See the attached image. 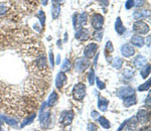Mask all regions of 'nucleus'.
Instances as JSON below:
<instances>
[{"mask_svg":"<svg viewBox=\"0 0 151 131\" xmlns=\"http://www.w3.org/2000/svg\"><path fill=\"white\" fill-rule=\"evenodd\" d=\"M88 21V14L86 12H83V13H75L74 18H73V24H74V28L76 30H79L80 27L86 25Z\"/></svg>","mask_w":151,"mask_h":131,"instance_id":"nucleus-1","label":"nucleus"},{"mask_svg":"<svg viewBox=\"0 0 151 131\" xmlns=\"http://www.w3.org/2000/svg\"><path fill=\"white\" fill-rule=\"evenodd\" d=\"M73 96L77 101H82L86 96V85L83 83L77 84L73 89Z\"/></svg>","mask_w":151,"mask_h":131,"instance_id":"nucleus-2","label":"nucleus"},{"mask_svg":"<svg viewBox=\"0 0 151 131\" xmlns=\"http://www.w3.org/2000/svg\"><path fill=\"white\" fill-rule=\"evenodd\" d=\"M149 25L147 23H145L144 21H135L133 24V30L135 33L139 35H147L149 32Z\"/></svg>","mask_w":151,"mask_h":131,"instance_id":"nucleus-3","label":"nucleus"},{"mask_svg":"<svg viewBox=\"0 0 151 131\" xmlns=\"http://www.w3.org/2000/svg\"><path fill=\"white\" fill-rule=\"evenodd\" d=\"M116 95L120 99H125L131 95H135V90L132 87H121V88L117 90Z\"/></svg>","mask_w":151,"mask_h":131,"instance_id":"nucleus-4","label":"nucleus"},{"mask_svg":"<svg viewBox=\"0 0 151 131\" xmlns=\"http://www.w3.org/2000/svg\"><path fill=\"white\" fill-rule=\"evenodd\" d=\"M90 66V60L86 59V58H80L76 60L75 63V69L77 72L81 73V72H84L85 70L87 69L88 67Z\"/></svg>","mask_w":151,"mask_h":131,"instance_id":"nucleus-5","label":"nucleus"},{"mask_svg":"<svg viewBox=\"0 0 151 131\" xmlns=\"http://www.w3.org/2000/svg\"><path fill=\"white\" fill-rule=\"evenodd\" d=\"M97 50H98V45L97 43H90L88 45L86 48H85V50H84V57L86 59L90 60L94 57L95 54H97Z\"/></svg>","mask_w":151,"mask_h":131,"instance_id":"nucleus-6","label":"nucleus"},{"mask_svg":"<svg viewBox=\"0 0 151 131\" xmlns=\"http://www.w3.org/2000/svg\"><path fill=\"white\" fill-rule=\"evenodd\" d=\"M104 24V17L99 13H96L92 17V26L95 30H100L103 27Z\"/></svg>","mask_w":151,"mask_h":131,"instance_id":"nucleus-7","label":"nucleus"},{"mask_svg":"<svg viewBox=\"0 0 151 131\" xmlns=\"http://www.w3.org/2000/svg\"><path fill=\"white\" fill-rule=\"evenodd\" d=\"M133 17L136 21H142L143 19L149 17V11L146 9H137L136 11H134Z\"/></svg>","mask_w":151,"mask_h":131,"instance_id":"nucleus-8","label":"nucleus"},{"mask_svg":"<svg viewBox=\"0 0 151 131\" xmlns=\"http://www.w3.org/2000/svg\"><path fill=\"white\" fill-rule=\"evenodd\" d=\"M73 119H74V112L73 111L64 112L62 114V116H60V122L65 126L70 125L73 122Z\"/></svg>","mask_w":151,"mask_h":131,"instance_id":"nucleus-9","label":"nucleus"},{"mask_svg":"<svg viewBox=\"0 0 151 131\" xmlns=\"http://www.w3.org/2000/svg\"><path fill=\"white\" fill-rule=\"evenodd\" d=\"M75 37L76 40H89L90 37V31L87 30V28H80V30H77V32H76L75 35Z\"/></svg>","mask_w":151,"mask_h":131,"instance_id":"nucleus-10","label":"nucleus"},{"mask_svg":"<svg viewBox=\"0 0 151 131\" xmlns=\"http://www.w3.org/2000/svg\"><path fill=\"white\" fill-rule=\"evenodd\" d=\"M121 54L125 58H130L135 55V50H134V48L131 45L126 43V45H124L123 47L121 48Z\"/></svg>","mask_w":151,"mask_h":131,"instance_id":"nucleus-11","label":"nucleus"},{"mask_svg":"<svg viewBox=\"0 0 151 131\" xmlns=\"http://www.w3.org/2000/svg\"><path fill=\"white\" fill-rule=\"evenodd\" d=\"M67 75L65 74V72H60L57 76V80H55V86L58 89H62L64 87V85L67 83Z\"/></svg>","mask_w":151,"mask_h":131,"instance_id":"nucleus-12","label":"nucleus"},{"mask_svg":"<svg viewBox=\"0 0 151 131\" xmlns=\"http://www.w3.org/2000/svg\"><path fill=\"white\" fill-rule=\"evenodd\" d=\"M136 119L139 123H146L149 119V113L147 112L146 110H139L137 113V115H136Z\"/></svg>","mask_w":151,"mask_h":131,"instance_id":"nucleus-13","label":"nucleus"},{"mask_svg":"<svg viewBox=\"0 0 151 131\" xmlns=\"http://www.w3.org/2000/svg\"><path fill=\"white\" fill-rule=\"evenodd\" d=\"M60 3H58L55 0H52V15L53 19H57L58 16H60Z\"/></svg>","mask_w":151,"mask_h":131,"instance_id":"nucleus-14","label":"nucleus"},{"mask_svg":"<svg viewBox=\"0 0 151 131\" xmlns=\"http://www.w3.org/2000/svg\"><path fill=\"white\" fill-rule=\"evenodd\" d=\"M131 43H132L133 45H135V47H138V48H141L144 45V38L142 37V36L138 35H133L132 37H131Z\"/></svg>","mask_w":151,"mask_h":131,"instance_id":"nucleus-15","label":"nucleus"},{"mask_svg":"<svg viewBox=\"0 0 151 131\" xmlns=\"http://www.w3.org/2000/svg\"><path fill=\"white\" fill-rule=\"evenodd\" d=\"M108 105H109V101L107 100V99L103 98V97L100 96L98 98V108L100 111H102V112H105V111H107V109H108Z\"/></svg>","mask_w":151,"mask_h":131,"instance_id":"nucleus-16","label":"nucleus"},{"mask_svg":"<svg viewBox=\"0 0 151 131\" xmlns=\"http://www.w3.org/2000/svg\"><path fill=\"white\" fill-rule=\"evenodd\" d=\"M115 30H116V32L118 33V35H123V33L125 32V30H126L125 26H124V24H123L122 20H121L120 17H117V19H116Z\"/></svg>","mask_w":151,"mask_h":131,"instance_id":"nucleus-17","label":"nucleus"},{"mask_svg":"<svg viewBox=\"0 0 151 131\" xmlns=\"http://www.w3.org/2000/svg\"><path fill=\"white\" fill-rule=\"evenodd\" d=\"M136 103H137V99H136L135 95H131L127 98L123 99V104L125 107H131V106L135 105Z\"/></svg>","mask_w":151,"mask_h":131,"instance_id":"nucleus-18","label":"nucleus"},{"mask_svg":"<svg viewBox=\"0 0 151 131\" xmlns=\"http://www.w3.org/2000/svg\"><path fill=\"white\" fill-rule=\"evenodd\" d=\"M50 119V113L45 112V113H41L40 114V125L42 127H47L48 122Z\"/></svg>","mask_w":151,"mask_h":131,"instance_id":"nucleus-19","label":"nucleus"},{"mask_svg":"<svg viewBox=\"0 0 151 131\" xmlns=\"http://www.w3.org/2000/svg\"><path fill=\"white\" fill-rule=\"evenodd\" d=\"M133 64L136 68H141L146 64V59L143 55H137V57L134 59Z\"/></svg>","mask_w":151,"mask_h":131,"instance_id":"nucleus-20","label":"nucleus"},{"mask_svg":"<svg viewBox=\"0 0 151 131\" xmlns=\"http://www.w3.org/2000/svg\"><path fill=\"white\" fill-rule=\"evenodd\" d=\"M58 100V95L57 94V92L53 91L52 94H50V98H48V101H47V105L50 106V107H52V106H55V104H57V102Z\"/></svg>","mask_w":151,"mask_h":131,"instance_id":"nucleus-21","label":"nucleus"},{"mask_svg":"<svg viewBox=\"0 0 151 131\" xmlns=\"http://www.w3.org/2000/svg\"><path fill=\"white\" fill-rule=\"evenodd\" d=\"M98 121H99L100 125L103 128H105V129H109V128H110V126H111L110 122H109V120L107 119V118H105L104 116H99Z\"/></svg>","mask_w":151,"mask_h":131,"instance_id":"nucleus-22","label":"nucleus"},{"mask_svg":"<svg viewBox=\"0 0 151 131\" xmlns=\"http://www.w3.org/2000/svg\"><path fill=\"white\" fill-rule=\"evenodd\" d=\"M112 66H113L114 69L120 70L123 66V60L121 58H115L113 62H112Z\"/></svg>","mask_w":151,"mask_h":131,"instance_id":"nucleus-23","label":"nucleus"},{"mask_svg":"<svg viewBox=\"0 0 151 131\" xmlns=\"http://www.w3.org/2000/svg\"><path fill=\"white\" fill-rule=\"evenodd\" d=\"M150 65H144V67H143V69L141 70V77L143 78V79H146L148 76L150 75Z\"/></svg>","mask_w":151,"mask_h":131,"instance_id":"nucleus-24","label":"nucleus"},{"mask_svg":"<svg viewBox=\"0 0 151 131\" xmlns=\"http://www.w3.org/2000/svg\"><path fill=\"white\" fill-rule=\"evenodd\" d=\"M126 125H127V127H126V131H138L137 122H133V121H131V122H128V121H127Z\"/></svg>","mask_w":151,"mask_h":131,"instance_id":"nucleus-25","label":"nucleus"},{"mask_svg":"<svg viewBox=\"0 0 151 131\" xmlns=\"http://www.w3.org/2000/svg\"><path fill=\"white\" fill-rule=\"evenodd\" d=\"M114 52V48H113V45H112V42L109 40V42H107L106 43V47H105V54H106V58L108 57L109 55L112 54V53Z\"/></svg>","mask_w":151,"mask_h":131,"instance_id":"nucleus-26","label":"nucleus"},{"mask_svg":"<svg viewBox=\"0 0 151 131\" xmlns=\"http://www.w3.org/2000/svg\"><path fill=\"white\" fill-rule=\"evenodd\" d=\"M93 37H94V40H96V42H100L102 40V37H103V31H102L101 30H96L93 33Z\"/></svg>","mask_w":151,"mask_h":131,"instance_id":"nucleus-27","label":"nucleus"},{"mask_svg":"<svg viewBox=\"0 0 151 131\" xmlns=\"http://www.w3.org/2000/svg\"><path fill=\"white\" fill-rule=\"evenodd\" d=\"M36 65H37L40 68H45V66H47V60H45V55L38 58L37 60H36Z\"/></svg>","mask_w":151,"mask_h":131,"instance_id":"nucleus-28","label":"nucleus"},{"mask_svg":"<svg viewBox=\"0 0 151 131\" xmlns=\"http://www.w3.org/2000/svg\"><path fill=\"white\" fill-rule=\"evenodd\" d=\"M150 80H148L147 82H145L144 84H142L141 86L138 87V91L143 92V91H147V90L150 89Z\"/></svg>","mask_w":151,"mask_h":131,"instance_id":"nucleus-29","label":"nucleus"},{"mask_svg":"<svg viewBox=\"0 0 151 131\" xmlns=\"http://www.w3.org/2000/svg\"><path fill=\"white\" fill-rule=\"evenodd\" d=\"M35 113H33V114H31L29 117L26 118L25 120H24V122L21 124V127H24V126H26V125H28V124H30L31 122H32L33 120H35Z\"/></svg>","mask_w":151,"mask_h":131,"instance_id":"nucleus-30","label":"nucleus"},{"mask_svg":"<svg viewBox=\"0 0 151 131\" xmlns=\"http://www.w3.org/2000/svg\"><path fill=\"white\" fill-rule=\"evenodd\" d=\"M122 75H123V77L125 78V79H130V78L133 77L134 72L132 71V70H130V69H125L123 71Z\"/></svg>","mask_w":151,"mask_h":131,"instance_id":"nucleus-31","label":"nucleus"},{"mask_svg":"<svg viewBox=\"0 0 151 131\" xmlns=\"http://www.w3.org/2000/svg\"><path fill=\"white\" fill-rule=\"evenodd\" d=\"M70 69V63L69 60L65 59L62 66V72H68Z\"/></svg>","mask_w":151,"mask_h":131,"instance_id":"nucleus-32","label":"nucleus"},{"mask_svg":"<svg viewBox=\"0 0 151 131\" xmlns=\"http://www.w3.org/2000/svg\"><path fill=\"white\" fill-rule=\"evenodd\" d=\"M37 16H38V18H40V20L41 25L43 26V25H45V13L42 10H40V11H38V13H37Z\"/></svg>","mask_w":151,"mask_h":131,"instance_id":"nucleus-33","label":"nucleus"},{"mask_svg":"<svg viewBox=\"0 0 151 131\" xmlns=\"http://www.w3.org/2000/svg\"><path fill=\"white\" fill-rule=\"evenodd\" d=\"M88 79H89V83H90L91 86H92V85H94V83H95V73H94L93 69L90 71L89 76H88Z\"/></svg>","mask_w":151,"mask_h":131,"instance_id":"nucleus-34","label":"nucleus"},{"mask_svg":"<svg viewBox=\"0 0 151 131\" xmlns=\"http://www.w3.org/2000/svg\"><path fill=\"white\" fill-rule=\"evenodd\" d=\"M1 118H3L4 121H5L6 123H8L9 125H12V126H14V125H16V121L15 120H13V119H9L8 117H6V116H3V117H1Z\"/></svg>","mask_w":151,"mask_h":131,"instance_id":"nucleus-35","label":"nucleus"},{"mask_svg":"<svg viewBox=\"0 0 151 131\" xmlns=\"http://www.w3.org/2000/svg\"><path fill=\"white\" fill-rule=\"evenodd\" d=\"M145 1L146 0H134V6L138 7V8L142 7L145 4Z\"/></svg>","mask_w":151,"mask_h":131,"instance_id":"nucleus-36","label":"nucleus"},{"mask_svg":"<svg viewBox=\"0 0 151 131\" xmlns=\"http://www.w3.org/2000/svg\"><path fill=\"white\" fill-rule=\"evenodd\" d=\"M88 130L89 131H98V126L94 123H89L88 124Z\"/></svg>","mask_w":151,"mask_h":131,"instance_id":"nucleus-37","label":"nucleus"},{"mask_svg":"<svg viewBox=\"0 0 151 131\" xmlns=\"http://www.w3.org/2000/svg\"><path fill=\"white\" fill-rule=\"evenodd\" d=\"M134 6V0H127L125 4V8L126 9H131Z\"/></svg>","mask_w":151,"mask_h":131,"instance_id":"nucleus-38","label":"nucleus"},{"mask_svg":"<svg viewBox=\"0 0 151 131\" xmlns=\"http://www.w3.org/2000/svg\"><path fill=\"white\" fill-rule=\"evenodd\" d=\"M96 80V83H97V86H98V88L100 89V90H103V89H105V87H106V85H105L103 82L102 81H100L99 79H95Z\"/></svg>","mask_w":151,"mask_h":131,"instance_id":"nucleus-39","label":"nucleus"},{"mask_svg":"<svg viewBox=\"0 0 151 131\" xmlns=\"http://www.w3.org/2000/svg\"><path fill=\"white\" fill-rule=\"evenodd\" d=\"M8 10V8L4 5V4H2V3H0V15H2V14H4L5 12Z\"/></svg>","mask_w":151,"mask_h":131,"instance_id":"nucleus-40","label":"nucleus"},{"mask_svg":"<svg viewBox=\"0 0 151 131\" xmlns=\"http://www.w3.org/2000/svg\"><path fill=\"white\" fill-rule=\"evenodd\" d=\"M50 67L53 68L55 62H53V53H52V50H50Z\"/></svg>","mask_w":151,"mask_h":131,"instance_id":"nucleus-41","label":"nucleus"},{"mask_svg":"<svg viewBox=\"0 0 151 131\" xmlns=\"http://www.w3.org/2000/svg\"><path fill=\"white\" fill-rule=\"evenodd\" d=\"M91 115H92V117H93V118H99V113L97 112V111H93Z\"/></svg>","mask_w":151,"mask_h":131,"instance_id":"nucleus-42","label":"nucleus"},{"mask_svg":"<svg viewBox=\"0 0 151 131\" xmlns=\"http://www.w3.org/2000/svg\"><path fill=\"white\" fill-rule=\"evenodd\" d=\"M101 3H103L105 6H108L109 2H108V0H101Z\"/></svg>","mask_w":151,"mask_h":131,"instance_id":"nucleus-43","label":"nucleus"},{"mask_svg":"<svg viewBox=\"0 0 151 131\" xmlns=\"http://www.w3.org/2000/svg\"><path fill=\"white\" fill-rule=\"evenodd\" d=\"M47 2H48V0H41V3H42L43 6H47Z\"/></svg>","mask_w":151,"mask_h":131,"instance_id":"nucleus-44","label":"nucleus"},{"mask_svg":"<svg viewBox=\"0 0 151 131\" xmlns=\"http://www.w3.org/2000/svg\"><path fill=\"white\" fill-rule=\"evenodd\" d=\"M140 131H150V127L148 126V127H144L142 128V129H140Z\"/></svg>","mask_w":151,"mask_h":131,"instance_id":"nucleus-45","label":"nucleus"},{"mask_svg":"<svg viewBox=\"0 0 151 131\" xmlns=\"http://www.w3.org/2000/svg\"><path fill=\"white\" fill-rule=\"evenodd\" d=\"M60 55H58L57 57V64H60Z\"/></svg>","mask_w":151,"mask_h":131,"instance_id":"nucleus-46","label":"nucleus"},{"mask_svg":"<svg viewBox=\"0 0 151 131\" xmlns=\"http://www.w3.org/2000/svg\"><path fill=\"white\" fill-rule=\"evenodd\" d=\"M55 1H57L58 3H62V2H64L65 0H55Z\"/></svg>","mask_w":151,"mask_h":131,"instance_id":"nucleus-47","label":"nucleus"},{"mask_svg":"<svg viewBox=\"0 0 151 131\" xmlns=\"http://www.w3.org/2000/svg\"><path fill=\"white\" fill-rule=\"evenodd\" d=\"M2 123H3V122H2V118L0 117V125H2Z\"/></svg>","mask_w":151,"mask_h":131,"instance_id":"nucleus-48","label":"nucleus"},{"mask_svg":"<svg viewBox=\"0 0 151 131\" xmlns=\"http://www.w3.org/2000/svg\"><path fill=\"white\" fill-rule=\"evenodd\" d=\"M0 131H1V130H0Z\"/></svg>","mask_w":151,"mask_h":131,"instance_id":"nucleus-49","label":"nucleus"}]
</instances>
